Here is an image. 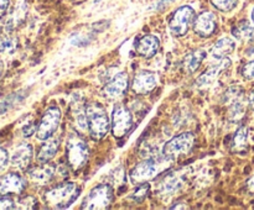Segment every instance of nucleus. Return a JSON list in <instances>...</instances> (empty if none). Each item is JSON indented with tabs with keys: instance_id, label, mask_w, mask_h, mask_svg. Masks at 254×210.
Instances as JSON below:
<instances>
[{
	"instance_id": "6ab92c4d",
	"label": "nucleus",
	"mask_w": 254,
	"mask_h": 210,
	"mask_svg": "<svg viewBox=\"0 0 254 210\" xmlns=\"http://www.w3.org/2000/svg\"><path fill=\"white\" fill-rule=\"evenodd\" d=\"M32 147L29 143H22L17 146L11 156V165L19 169H26L31 163Z\"/></svg>"
},
{
	"instance_id": "6e6552de",
	"label": "nucleus",
	"mask_w": 254,
	"mask_h": 210,
	"mask_svg": "<svg viewBox=\"0 0 254 210\" xmlns=\"http://www.w3.org/2000/svg\"><path fill=\"white\" fill-rule=\"evenodd\" d=\"M195 21V10L191 6H181L176 10L169 21L171 34L181 37L188 34Z\"/></svg>"
},
{
	"instance_id": "4be33fe9",
	"label": "nucleus",
	"mask_w": 254,
	"mask_h": 210,
	"mask_svg": "<svg viewBox=\"0 0 254 210\" xmlns=\"http://www.w3.org/2000/svg\"><path fill=\"white\" fill-rule=\"evenodd\" d=\"M248 148V127L241 126L233 136L231 150L235 153H245Z\"/></svg>"
},
{
	"instance_id": "c9c22d12",
	"label": "nucleus",
	"mask_w": 254,
	"mask_h": 210,
	"mask_svg": "<svg viewBox=\"0 0 254 210\" xmlns=\"http://www.w3.org/2000/svg\"><path fill=\"white\" fill-rule=\"evenodd\" d=\"M9 6V0H0V11H5Z\"/></svg>"
},
{
	"instance_id": "a211bd4d",
	"label": "nucleus",
	"mask_w": 254,
	"mask_h": 210,
	"mask_svg": "<svg viewBox=\"0 0 254 210\" xmlns=\"http://www.w3.org/2000/svg\"><path fill=\"white\" fill-rule=\"evenodd\" d=\"M72 124L78 133L88 132V116H87V108H84L83 103L77 101L72 105L71 110Z\"/></svg>"
},
{
	"instance_id": "1a4fd4ad",
	"label": "nucleus",
	"mask_w": 254,
	"mask_h": 210,
	"mask_svg": "<svg viewBox=\"0 0 254 210\" xmlns=\"http://www.w3.org/2000/svg\"><path fill=\"white\" fill-rule=\"evenodd\" d=\"M61 121V110L57 106H51L47 109L40 120L36 128V136L39 140H47L54 135Z\"/></svg>"
},
{
	"instance_id": "c85d7f7f",
	"label": "nucleus",
	"mask_w": 254,
	"mask_h": 210,
	"mask_svg": "<svg viewBox=\"0 0 254 210\" xmlns=\"http://www.w3.org/2000/svg\"><path fill=\"white\" fill-rule=\"evenodd\" d=\"M19 209H34L36 208V199L34 197H25L19 200Z\"/></svg>"
},
{
	"instance_id": "423d86ee",
	"label": "nucleus",
	"mask_w": 254,
	"mask_h": 210,
	"mask_svg": "<svg viewBox=\"0 0 254 210\" xmlns=\"http://www.w3.org/2000/svg\"><path fill=\"white\" fill-rule=\"evenodd\" d=\"M195 143V135L192 132H184L171 138L165 143L163 150V156L170 161H176L181 156L190 153Z\"/></svg>"
},
{
	"instance_id": "aec40b11",
	"label": "nucleus",
	"mask_w": 254,
	"mask_h": 210,
	"mask_svg": "<svg viewBox=\"0 0 254 210\" xmlns=\"http://www.w3.org/2000/svg\"><path fill=\"white\" fill-rule=\"evenodd\" d=\"M60 147V141L57 138H47L40 147L37 153V161L40 163H49L56 156Z\"/></svg>"
},
{
	"instance_id": "58836bf2",
	"label": "nucleus",
	"mask_w": 254,
	"mask_h": 210,
	"mask_svg": "<svg viewBox=\"0 0 254 210\" xmlns=\"http://www.w3.org/2000/svg\"><path fill=\"white\" fill-rule=\"evenodd\" d=\"M1 73H2V63L1 61H0V76H1Z\"/></svg>"
},
{
	"instance_id": "b1692460",
	"label": "nucleus",
	"mask_w": 254,
	"mask_h": 210,
	"mask_svg": "<svg viewBox=\"0 0 254 210\" xmlns=\"http://www.w3.org/2000/svg\"><path fill=\"white\" fill-rule=\"evenodd\" d=\"M233 36L241 41H251L254 39V27L248 21H241L232 31Z\"/></svg>"
},
{
	"instance_id": "393cba45",
	"label": "nucleus",
	"mask_w": 254,
	"mask_h": 210,
	"mask_svg": "<svg viewBox=\"0 0 254 210\" xmlns=\"http://www.w3.org/2000/svg\"><path fill=\"white\" fill-rule=\"evenodd\" d=\"M183 185V180L179 177H175V175H169L168 178L164 179V182L161 183L160 187H159V190L163 195H171L173 193H175L179 188Z\"/></svg>"
},
{
	"instance_id": "4468645a",
	"label": "nucleus",
	"mask_w": 254,
	"mask_h": 210,
	"mask_svg": "<svg viewBox=\"0 0 254 210\" xmlns=\"http://www.w3.org/2000/svg\"><path fill=\"white\" fill-rule=\"evenodd\" d=\"M25 189V180L16 173H7L0 177V195L20 194Z\"/></svg>"
},
{
	"instance_id": "2f4dec72",
	"label": "nucleus",
	"mask_w": 254,
	"mask_h": 210,
	"mask_svg": "<svg viewBox=\"0 0 254 210\" xmlns=\"http://www.w3.org/2000/svg\"><path fill=\"white\" fill-rule=\"evenodd\" d=\"M7 163H9V156H7V152L4 148L0 147V170L5 169Z\"/></svg>"
},
{
	"instance_id": "ddd939ff",
	"label": "nucleus",
	"mask_w": 254,
	"mask_h": 210,
	"mask_svg": "<svg viewBox=\"0 0 254 210\" xmlns=\"http://www.w3.org/2000/svg\"><path fill=\"white\" fill-rule=\"evenodd\" d=\"M129 85V77L128 74L122 72V73L116 74L111 82L103 86V95L108 99H117L123 95Z\"/></svg>"
},
{
	"instance_id": "bb28decb",
	"label": "nucleus",
	"mask_w": 254,
	"mask_h": 210,
	"mask_svg": "<svg viewBox=\"0 0 254 210\" xmlns=\"http://www.w3.org/2000/svg\"><path fill=\"white\" fill-rule=\"evenodd\" d=\"M213 6L216 9H218L220 11L223 12H228V11H232L238 4V0H211Z\"/></svg>"
},
{
	"instance_id": "412c9836",
	"label": "nucleus",
	"mask_w": 254,
	"mask_h": 210,
	"mask_svg": "<svg viewBox=\"0 0 254 210\" xmlns=\"http://www.w3.org/2000/svg\"><path fill=\"white\" fill-rule=\"evenodd\" d=\"M236 48V43L230 37H223V39L218 40L212 48V56L217 59H223L232 53Z\"/></svg>"
},
{
	"instance_id": "4c0bfd02",
	"label": "nucleus",
	"mask_w": 254,
	"mask_h": 210,
	"mask_svg": "<svg viewBox=\"0 0 254 210\" xmlns=\"http://www.w3.org/2000/svg\"><path fill=\"white\" fill-rule=\"evenodd\" d=\"M246 56H247L248 58L254 59V47H252V48H251V49H248L247 53H246Z\"/></svg>"
},
{
	"instance_id": "a878e982",
	"label": "nucleus",
	"mask_w": 254,
	"mask_h": 210,
	"mask_svg": "<svg viewBox=\"0 0 254 210\" xmlns=\"http://www.w3.org/2000/svg\"><path fill=\"white\" fill-rule=\"evenodd\" d=\"M17 40L9 35H1L0 36V54H9L16 49Z\"/></svg>"
},
{
	"instance_id": "9b49d317",
	"label": "nucleus",
	"mask_w": 254,
	"mask_h": 210,
	"mask_svg": "<svg viewBox=\"0 0 254 210\" xmlns=\"http://www.w3.org/2000/svg\"><path fill=\"white\" fill-rule=\"evenodd\" d=\"M231 61L228 58H223L222 62L218 64H215V66L210 67L207 71L203 72L197 79V85L200 88H210V86H213L216 84V82L218 81V78L221 77V74L226 71V69L230 68Z\"/></svg>"
},
{
	"instance_id": "ea45409f",
	"label": "nucleus",
	"mask_w": 254,
	"mask_h": 210,
	"mask_svg": "<svg viewBox=\"0 0 254 210\" xmlns=\"http://www.w3.org/2000/svg\"><path fill=\"white\" fill-rule=\"evenodd\" d=\"M252 21H253V24H254V9L252 10Z\"/></svg>"
},
{
	"instance_id": "f3484780",
	"label": "nucleus",
	"mask_w": 254,
	"mask_h": 210,
	"mask_svg": "<svg viewBox=\"0 0 254 210\" xmlns=\"http://www.w3.org/2000/svg\"><path fill=\"white\" fill-rule=\"evenodd\" d=\"M159 47H160V40L158 37L154 35H144L136 41L135 51L141 57L150 58V57L155 56Z\"/></svg>"
},
{
	"instance_id": "9d476101",
	"label": "nucleus",
	"mask_w": 254,
	"mask_h": 210,
	"mask_svg": "<svg viewBox=\"0 0 254 210\" xmlns=\"http://www.w3.org/2000/svg\"><path fill=\"white\" fill-rule=\"evenodd\" d=\"M133 126V116L128 108L124 105H117L112 116V132L117 138H122L129 132Z\"/></svg>"
},
{
	"instance_id": "f704fd0d",
	"label": "nucleus",
	"mask_w": 254,
	"mask_h": 210,
	"mask_svg": "<svg viewBox=\"0 0 254 210\" xmlns=\"http://www.w3.org/2000/svg\"><path fill=\"white\" fill-rule=\"evenodd\" d=\"M247 188H248V190H250L251 194L254 195V174L252 175V177L250 178V179H248V182H247Z\"/></svg>"
},
{
	"instance_id": "7c9ffc66",
	"label": "nucleus",
	"mask_w": 254,
	"mask_h": 210,
	"mask_svg": "<svg viewBox=\"0 0 254 210\" xmlns=\"http://www.w3.org/2000/svg\"><path fill=\"white\" fill-rule=\"evenodd\" d=\"M15 205H14V200L11 198H7V197H2L0 198V209H15Z\"/></svg>"
},
{
	"instance_id": "c756f323",
	"label": "nucleus",
	"mask_w": 254,
	"mask_h": 210,
	"mask_svg": "<svg viewBox=\"0 0 254 210\" xmlns=\"http://www.w3.org/2000/svg\"><path fill=\"white\" fill-rule=\"evenodd\" d=\"M242 76L247 81H254V59L243 66Z\"/></svg>"
},
{
	"instance_id": "72a5a7b5",
	"label": "nucleus",
	"mask_w": 254,
	"mask_h": 210,
	"mask_svg": "<svg viewBox=\"0 0 254 210\" xmlns=\"http://www.w3.org/2000/svg\"><path fill=\"white\" fill-rule=\"evenodd\" d=\"M173 1H175V0H160V1L158 2V5H156V10H163L164 7L168 6V5L171 4Z\"/></svg>"
},
{
	"instance_id": "f257e3e1",
	"label": "nucleus",
	"mask_w": 254,
	"mask_h": 210,
	"mask_svg": "<svg viewBox=\"0 0 254 210\" xmlns=\"http://www.w3.org/2000/svg\"><path fill=\"white\" fill-rule=\"evenodd\" d=\"M173 161L166 158L165 156L161 157H154L145 160L144 162H140L136 165L133 169L130 170V180L133 184H140V183L149 182L158 177L160 173L165 172L168 168H170Z\"/></svg>"
},
{
	"instance_id": "473e14b6",
	"label": "nucleus",
	"mask_w": 254,
	"mask_h": 210,
	"mask_svg": "<svg viewBox=\"0 0 254 210\" xmlns=\"http://www.w3.org/2000/svg\"><path fill=\"white\" fill-rule=\"evenodd\" d=\"M22 132H24L25 137H30V136L35 132L34 124L30 123V124H27L26 126H24V128H22Z\"/></svg>"
},
{
	"instance_id": "f03ea898",
	"label": "nucleus",
	"mask_w": 254,
	"mask_h": 210,
	"mask_svg": "<svg viewBox=\"0 0 254 210\" xmlns=\"http://www.w3.org/2000/svg\"><path fill=\"white\" fill-rule=\"evenodd\" d=\"M79 192H81V188L76 183H62V184L51 188L45 193V202L50 208L64 209L77 199Z\"/></svg>"
},
{
	"instance_id": "2eb2a0df",
	"label": "nucleus",
	"mask_w": 254,
	"mask_h": 210,
	"mask_svg": "<svg viewBox=\"0 0 254 210\" xmlns=\"http://www.w3.org/2000/svg\"><path fill=\"white\" fill-rule=\"evenodd\" d=\"M57 174V168L52 165H44L37 166L34 167L32 169H30L27 172V177L31 182H34L35 184L39 185H46L56 177Z\"/></svg>"
},
{
	"instance_id": "f8f14e48",
	"label": "nucleus",
	"mask_w": 254,
	"mask_h": 210,
	"mask_svg": "<svg viewBox=\"0 0 254 210\" xmlns=\"http://www.w3.org/2000/svg\"><path fill=\"white\" fill-rule=\"evenodd\" d=\"M217 29V17L213 12L203 11L193 21V31L201 37H210Z\"/></svg>"
},
{
	"instance_id": "20e7f679",
	"label": "nucleus",
	"mask_w": 254,
	"mask_h": 210,
	"mask_svg": "<svg viewBox=\"0 0 254 210\" xmlns=\"http://www.w3.org/2000/svg\"><path fill=\"white\" fill-rule=\"evenodd\" d=\"M88 147L83 138L78 135V132L71 133L67 140V160L71 169L77 172L83 168L88 160Z\"/></svg>"
},
{
	"instance_id": "7ed1b4c3",
	"label": "nucleus",
	"mask_w": 254,
	"mask_h": 210,
	"mask_svg": "<svg viewBox=\"0 0 254 210\" xmlns=\"http://www.w3.org/2000/svg\"><path fill=\"white\" fill-rule=\"evenodd\" d=\"M88 116V132L94 140H102L108 133L111 121L106 110L99 104H92L87 106Z\"/></svg>"
},
{
	"instance_id": "39448f33",
	"label": "nucleus",
	"mask_w": 254,
	"mask_h": 210,
	"mask_svg": "<svg viewBox=\"0 0 254 210\" xmlns=\"http://www.w3.org/2000/svg\"><path fill=\"white\" fill-rule=\"evenodd\" d=\"M226 104L228 106L227 118L231 123H238L242 120L247 110L248 100L245 96V90L241 86H231L226 91Z\"/></svg>"
},
{
	"instance_id": "0eeeda50",
	"label": "nucleus",
	"mask_w": 254,
	"mask_h": 210,
	"mask_svg": "<svg viewBox=\"0 0 254 210\" xmlns=\"http://www.w3.org/2000/svg\"><path fill=\"white\" fill-rule=\"evenodd\" d=\"M113 202V189L108 184H99L89 192L82 203V209H107Z\"/></svg>"
},
{
	"instance_id": "dca6fc26",
	"label": "nucleus",
	"mask_w": 254,
	"mask_h": 210,
	"mask_svg": "<svg viewBox=\"0 0 254 210\" xmlns=\"http://www.w3.org/2000/svg\"><path fill=\"white\" fill-rule=\"evenodd\" d=\"M156 74L150 71H141L134 77L131 88L136 94H148L156 86Z\"/></svg>"
},
{
	"instance_id": "e433bc0d",
	"label": "nucleus",
	"mask_w": 254,
	"mask_h": 210,
	"mask_svg": "<svg viewBox=\"0 0 254 210\" xmlns=\"http://www.w3.org/2000/svg\"><path fill=\"white\" fill-rule=\"evenodd\" d=\"M248 105H250L252 109H254V89L251 91L250 96H248Z\"/></svg>"
},
{
	"instance_id": "5701e85b",
	"label": "nucleus",
	"mask_w": 254,
	"mask_h": 210,
	"mask_svg": "<svg viewBox=\"0 0 254 210\" xmlns=\"http://www.w3.org/2000/svg\"><path fill=\"white\" fill-rule=\"evenodd\" d=\"M205 56L206 52L203 49H195V51L190 52L185 57V61H184L185 71L189 72V73H193L200 67V64L202 63V61L205 59Z\"/></svg>"
},
{
	"instance_id": "cd10ccee",
	"label": "nucleus",
	"mask_w": 254,
	"mask_h": 210,
	"mask_svg": "<svg viewBox=\"0 0 254 210\" xmlns=\"http://www.w3.org/2000/svg\"><path fill=\"white\" fill-rule=\"evenodd\" d=\"M149 189H150V185L148 184V182L140 183V184L138 185V188L134 190L133 194H131V199H134L138 203L143 202V200L145 199L146 194L149 193Z\"/></svg>"
}]
</instances>
